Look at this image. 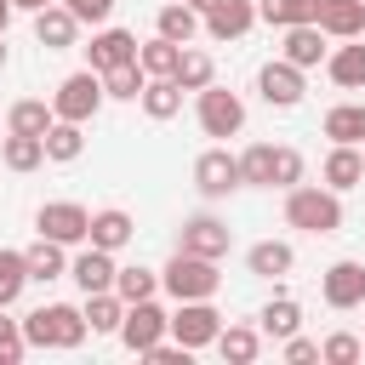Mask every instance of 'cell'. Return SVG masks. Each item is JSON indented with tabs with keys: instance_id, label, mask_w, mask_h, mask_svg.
Wrapping results in <instances>:
<instances>
[{
	"instance_id": "obj_35",
	"label": "cell",
	"mask_w": 365,
	"mask_h": 365,
	"mask_svg": "<svg viewBox=\"0 0 365 365\" xmlns=\"http://www.w3.org/2000/svg\"><path fill=\"white\" fill-rule=\"evenodd\" d=\"M211 74H217V68H211V57H205V51H194V46H182V57H177L171 80H177L182 91H205V86H211Z\"/></svg>"
},
{
	"instance_id": "obj_30",
	"label": "cell",
	"mask_w": 365,
	"mask_h": 365,
	"mask_svg": "<svg viewBox=\"0 0 365 365\" xmlns=\"http://www.w3.org/2000/svg\"><path fill=\"white\" fill-rule=\"evenodd\" d=\"M57 114H51V103H40V97H23V103H11V114H6V131H23V137H46V125H51Z\"/></svg>"
},
{
	"instance_id": "obj_42",
	"label": "cell",
	"mask_w": 365,
	"mask_h": 365,
	"mask_svg": "<svg viewBox=\"0 0 365 365\" xmlns=\"http://www.w3.org/2000/svg\"><path fill=\"white\" fill-rule=\"evenodd\" d=\"M23 348H29V342H23V325H17V319H6V308H0V365H17V359H23Z\"/></svg>"
},
{
	"instance_id": "obj_26",
	"label": "cell",
	"mask_w": 365,
	"mask_h": 365,
	"mask_svg": "<svg viewBox=\"0 0 365 365\" xmlns=\"http://www.w3.org/2000/svg\"><path fill=\"white\" fill-rule=\"evenodd\" d=\"M325 137H331V143L365 148V103H336V108L325 114Z\"/></svg>"
},
{
	"instance_id": "obj_48",
	"label": "cell",
	"mask_w": 365,
	"mask_h": 365,
	"mask_svg": "<svg viewBox=\"0 0 365 365\" xmlns=\"http://www.w3.org/2000/svg\"><path fill=\"white\" fill-rule=\"evenodd\" d=\"M188 6H194V11H200V17H205V11H211V6H217V0H188Z\"/></svg>"
},
{
	"instance_id": "obj_36",
	"label": "cell",
	"mask_w": 365,
	"mask_h": 365,
	"mask_svg": "<svg viewBox=\"0 0 365 365\" xmlns=\"http://www.w3.org/2000/svg\"><path fill=\"white\" fill-rule=\"evenodd\" d=\"M143 86H148L143 63H120V68H108V74H103V97H120V103H137V97H143Z\"/></svg>"
},
{
	"instance_id": "obj_44",
	"label": "cell",
	"mask_w": 365,
	"mask_h": 365,
	"mask_svg": "<svg viewBox=\"0 0 365 365\" xmlns=\"http://www.w3.org/2000/svg\"><path fill=\"white\" fill-rule=\"evenodd\" d=\"M80 23H108V11H114V0H63Z\"/></svg>"
},
{
	"instance_id": "obj_43",
	"label": "cell",
	"mask_w": 365,
	"mask_h": 365,
	"mask_svg": "<svg viewBox=\"0 0 365 365\" xmlns=\"http://www.w3.org/2000/svg\"><path fill=\"white\" fill-rule=\"evenodd\" d=\"M143 359H148V365H188V348H182V342H165V336H160V342H154V348H148Z\"/></svg>"
},
{
	"instance_id": "obj_33",
	"label": "cell",
	"mask_w": 365,
	"mask_h": 365,
	"mask_svg": "<svg viewBox=\"0 0 365 365\" xmlns=\"http://www.w3.org/2000/svg\"><path fill=\"white\" fill-rule=\"evenodd\" d=\"M257 319H262V336H274V342H285L291 331H302V308H297L291 297H274Z\"/></svg>"
},
{
	"instance_id": "obj_15",
	"label": "cell",
	"mask_w": 365,
	"mask_h": 365,
	"mask_svg": "<svg viewBox=\"0 0 365 365\" xmlns=\"http://www.w3.org/2000/svg\"><path fill=\"white\" fill-rule=\"evenodd\" d=\"M200 23H205V34H211V40H240V34L257 23V6H251V0H217Z\"/></svg>"
},
{
	"instance_id": "obj_3",
	"label": "cell",
	"mask_w": 365,
	"mask_h": 365,
	"mask_svg": "<svg viewBox=\"0 0 365 365\" xmlns=\"http://www.w3.org/2000/svg\"><path fill=\"white\" fill-rule=\"evenodd\" d=\"M160 285L177 297V302H200V297H217L222 274H217V257H194V251H177L160 274Z\"/></svg>"
},
{
	"instance_id": "obj_17",
	"label": "cell",
	"mask_w": 365,
	"mask_h": 365,
	"mask_svg": "<svg viewBox=\"0 0 365 365\" xmlns=\"http://www.w3.org/2000/svg\"><path fill=\"white\" fill-rule=\"evenodd\" d=\"M325 188H336V194H348V188H359L365 182V154L354 148V143H336L331 154H325Z\"/></svg>"
},
{
	"instance_id": "obj_32",
	"label": "cell",
	"mask_w": 365,
	"mask_h": 365,
	"mask_svg": "<svg viewBox=\"0 0 365 365\" xmlns=\"http://www.w3.org/2000/svg\"><path fill=\"white\" fill-rule=\"evenodd\" d=\"M0 160H6V171H34V165L46 160V143L11 131V137H0Z\"/></svg>"
},
{
	"instance_id": "obj_22",
	"label": "cell",
	"mask_w": 365,
	"mask_h": 365,
	"mask_svg": "<svg viewBox=\"0 0 365 365\" xmlns=\"http://www.w3.org/2000/svg\"><path fill=\"white\" fill-rule=\"evenodd\" d=\"M40 143H46V160H57V165H68V160L86 154V131H80L74 120H51Z\"/></svg>"
},
{
	"instance_id": "obj_19",
	"label": "cell",
	"mask_w": 365,
	"mask_h": 365,
	"mask_svg": "<svg viewBox=\"0 0 365 365\" xmlns=\"http://www.w3.org/2000/svg\"><path fill=\"white\" fill-rule=\"evenodd\" d=\"M131 234H137V222H131L120 205H108V211H91V234H86V245L120 251V245H131Z\"/></svg>"
},
{
	"instance_id": "obj_41",
	"label": "cell",
	"mask_w": 365,
	"mask_h": 365,
	"mask_svg": "<svg viewBox=\"0 0 365 365\" xmlns=\"http://www.w3.org/2000/svg\"><path fill=\"white\" fill-rule=\"evenodd\" d=\"M365 348H359V336H348V331H336V336H325L319 342V359H331V365H354Z\"/></svg>"
},
{
	"instance_id": "obj_24",
	"label": "cell",
	"mask_w": 365,
	"mask_h": 365,
	"mask_svg": "<svg viewBox=\"0 0 365 365\" xmlns=\"http://www.w3.org/2000/svg\"><path fill=\"white\" fill-rule=\"evenodd\" d=\"M86 331H97V336H114L120 331V314H125V302L114 297V291H86Z\"/></svg>"
},
{
	"instance_id": "obj_39",
	"label": "cell",
	"mask_w": 365,
	"mask_h": 365,
	"mask_svg": "<svg viewBox=\"0 0 365 365\" xmlns=\"http://www.w3.org/2000/svg\"><path fill=\"white\" fill-rule=\"evenodd\" d=\"M240 182H251V188H268L274 182V148L268 143H257V148L240 154Z\"/></svg>"
},
{
	"instance_id": "obj_25",
	"label": "cell",
	"mask_w": 365,
	"mask_h": 365,
	"mask_svg": "<svg viewBox=\"0 0 365 365\" xmlns=\"http://www.w3.org/2000/svg\"><path fill=\"white\" fill-rule=\"evenodd\" d=\"M325 74H331L342 91H359V86H365V46H336V51H325Z\"/></svg>"
},
{
	"instance_id": "obj_11",
	"label": "cell",
	"mask_w": 365,
	"mask_h": 365,
	"mask_svg": "<svg viewBox=\"0 0 365 365\" xmlns=\"http://www.w3.org/2000/svg\"><path fill=\"white\" fill-rule=\"evenodd\" d=\"M319 297L331 302V308H359L365 302V262H331L325 274H319Z\"/></svg>"
},
{
	"instance_id": "obj_2",
	"label": "cell",
	"mask_w": 365,
	"mask_h": 365,
	"mask_svg": "<svg viewBox=\"0 0 365 365\" xmlns=\"http://www.w3.org/2000/svg\"><path fill=\"white\" fill-rule=\"evenodd\" d=\"M285 222L302 234H336L342 228V200L336 188H285Z\"/></svg>"
},
{
	"instance_id": "obj_49",
	"label": "cell",
	"mask_w": 365,
	"mask_h": 365,
	"mask_svg": "<svg viewBox=\"0 0 365 365\" xmlns=\"http://www.w3.org/2000/svg\"><path fill=\"white\" fill-rule=\"evenodd\" d=\"M0 68H6V34H0Z\"/></svg>"
},
{
	"instance_id": "obj_23",
	"label": "cell",
	"mask_w": 365,
	"mask_h": 365,
	"mask_svg": "<svg viewBox=\"0 0 365 365\" xmlns=\"http://www.w3.org/2000/svg\"><path fill=\"white\" fill-rule=\"evenodd\" d=\"M23 262H29V279H40V285L68 274V257H63V245H57V240H46V234H40V240L23 251Z\"/></svg>"
},
{
	"instance_id": "obj_38",
	"label": "cell",
	"mask_w": 365,
	"mask_h": 365,
	"mask_svg": "<svg viewBox=\"0 0 365 365\" xmlns=\"http://www.w3.org/2000/svg\"><path fill=\"white\" fill-rule=\"evenodd\" d=\"M23 285H29V262H23V251H0V308H11V302L23 297Z\"/></svg>"
},
{
	"instance_id": "obj_13",
	"label": "cell",
	"mask_w": 365,
	"mask_h": 365,
	"mask_svg": "<svg viewBox=\"0 0 365 365\" xmlns=\"http://www.w3.org/2000/svg\"><path fill=\"white\" fill-rule=\"evenodd\" d=\"M177 251H194V257H228V222H217L211 211L188 217V222H182Z\"/></svg>"
},
{
	"instance_id": "obj_4",
	"label": "cell",
	"mask_w": 365,
	"mask_h": 365,
	"mask_svg": "<svg viewBox=\"0 0 365 365\" xmlns=\"http://www.w3.org/2000/svg\"><path fill=\"white\" fill-rule=\"evenodd\" d=\"M97 108H103V74H97V68L68 74V80L57 86V97H51V114H57V120H74V125H86Z\"/></svg>"
},
{
	"instance_id": "obj_10",
	"label": "cell",
	"mask_w": 365,
	"mask_h": 365,
	"mask_svg": "<svg viewBox=\"0 0 365 365\" xmlns=\"http://www.w3.org/2000/svg\"><path fill=\"white\" fill-rule=\"evenodd\" d=\"M257 91H262V103H268V108H297L308 86H302V68H297V63L274 57V63H262V74H257Z\"/></svg>"
},
{
	"instance_id": "obj_9",
	"label": "cell",
	"mask_w": 365,
	"mask_h": 365,
	"mask_svg": "<svg viewBox=\"0 0 365 365\" xmlns=\"http://www.w3.org/2000/svg\"><path fill=\"white\" fill-rule=\"evenodd\" d=\"M240 125H245V103L222 86H205L200 91V131L205 137H234Z\"/></svg>"
},
{
	"instance_id": "obj_46",
	"label": "cell",
	"mask_w": 365,
	"mask_h": 365,
	"mask_svg": "<svg viewBox=\"0 0 365 365\" xmlns=\"http://www.w3.org/2000/svg\"><path fill=\"white\" fill-rule=\"evenodd\" d=\"M11 6H23V11H46V6H57V0H11Z\"/></svg>"
},
{
	"instance_id": "obj_27",
	"label": "cell",
	"mask_w": 365,
	"mask_h": 365,
	"mask_svg": "<svg viewBox=\"0 0 365 365\" xmlns=\"http://www.w3.org/2000/svg\"><path fill=\"white\" fill-rule=\"evenodd\" d=\"M154 29H160L165 40H177V46H188V40L200 34V11H194L188 0H171V6H160V17H154Z\"/></svg>"
},
{
	"instance_id": "obj_45",
	"label": "cell",
	"mask_w": 365,
	"mask_h": 365,
	"mask_svg": "<svg viewBox=\"0 0 365 365\" xmlns=\"http://www.w3.org/2000/svg\"><path fill=\"white\" fill-rule=\"evenodd\" d=\"M285 359H291V365H308V359H319V342H308V336L291 331V336H285Z\"/></svg>"
},
{
	"instance_id": "obj_28",
	"label": "cell",
	"mask_w": 365,
	"mask_h": 365,
	"mask_svg": "<svg viewBox=\"0 0 365 365\" xmlns=\"http://www.w3.org/2000/svg\"><path fill=\"white\" fill-rule=\"evenodd\" d=\"M137 103H143V114H148V120H171V114L182 108V86H177L171 74H160V80H148V86H143V97H137Z\"/></svg>"
},
{
	"instance_id": "obj_8",
	"label": "cell",
	"mask_w": 365,
	"mask_h": 365,
	"mask_svg": "<svg viewBox=\"0 0 365 365\" xmlns=\"http://www.w3.org/2000/svg\"><path fill=\"white\" fill-rule=\"evenodd\" d=\"M194 188H200L205 200H222V194L245 188V182H240V154H228V148H205V154L194 160Z\"/></svg>"
},
{
	"instance_id": "obj_21",
	"label": "cell",
	"mask_w": 365,
	"mask_h": 365,
	"mask_svg": "<svg viewBox=\"0 0 365 365\" xmlns=\"http://www.w3.org/2000/svg\"><path fill=\"white\" fill-rule=\"evenodd\" d=\"M291 262H297V251H291L285 240H262V245L245 251V268H251L257 279H279V274H291Z\"/></svg>"
},
{
	"instance_id": "obj_34",
	"label": "cell",
	"mask_w": 365,
	"mask_h": 365,
	"mask_svg": "<svg viewBox=\"0 0 365 365\" xmlns=\"http://www.w3.org/2000/svg\"><path fill=\"white\" fill-rule=\"evenodd\" d=\"M177 57H182V46H177V40H165V34H154L148 46H137V63H143V74H148V80L171 74V68H177Z\"/></svg>"
},
{
	"instance_id": "obj_37",
	"label": "cell",
	"mask_w": 365,
	"mask_h": 365,
	"mask_svg": "<svg viewBox=\"0 0 365 365\" xmlns=\"http://www.w3.org/2000/svg\"><path fill=\"white\" fill-rule=\"evenodd\" d=\"M154 291H160V274H154V268H143V262H137V268H114V297H120V302H143V297H154Z\"/></svg>"
},
{
	"instance_id": "obj_31",
	"label": "cell",
	"mask_w": 365,
	"mask_h": 365,
	"mask_svg": "<svg viewBox=\"0 0 365 365\" xmlns=\"http://www.w3.org/2000/svg\"><path fill=\"white\" fill-rule=\"evenodd\" d=\"M257 17H262V23H274V29L314 23V17H319V0H257Z\"/></svg>"
},
{
	"instance_id": "obj_20",
	"label": "cell",
	"mask_w": 365,
	"mask_h": 365,
	"mask_svg": "<svg viewBox=\"0 0 365 365\" xmlns=\"http://www.w3.org/2000/svg\"><path fill=\"white\" fill-rule=\"evenodd\" d=\"M285 63H297V68H314V63H325V40H319V23H291L285 29V51H279Z\"/></svg>"
},
{
	"instance_id": "obj_6",
	"label": "cell",
	"mask_w": 365,
	"mask_h": 365,
	"mask_svg": "<svg viewBox=\"0 0 365 365\" xmlns=\"http://www.w3.org/2000/svg\"><path fill=\"white\" fill-rule=\"evenodd\" d=\"M34 228H40L46 240H57V245H86V234H91V211L74 205V200H46V205L34 211Z\"/></svg>"
},
{
	"instance_id": "obj_14",
	"label": "cell",
	"mask_w": 365,
	"mask_h": 365,
	"mask_svg": "<svg viewBox=\"0 0 365 365\" xmlns=\"http://www.w3.org/2000/svg\"><path fill=\"white\" fill-rule=\"evenodd\" d=\"M74 34H80V17L57 0V6H46V11H34V40L46 46V51H68L74 46Z\"/></svg>"
},
{
	"instance_id": "obj_40",
	"label": "cell",
	"mask_w": 365,
	"mask_h": 365,
	"mask_svg": "<svg viewBox=\"0 0 365 365\" xmlns=\"http://www.w3.org/2000/svg\"><path fill=\"white\" fill-rule=\"evenodd\" d=\"M302 182V154L297 148H274V182L268 188H297Z\"/></svg>"
},
{
	"instance_id": "obj_47",
	"label": "cell",
	"mask_w": 365,
	"mask_h": 365,
	"mask_svg": "<svg viewBox=\"0 0 365 365\" xmlns=\"http://www.w3.org/2000/svg\"><path fill=\"white\" fill-rule=\"evenodd\" d=\"M11 11H17V6H11V0H0V34H6V23H11Z\"/></svg>"
},
{
	"instance_id": "obj_50",
	"label": "cell",
	"mask_w": 365,
	"mask_h": 365,
	"mask_svg": "<svg viewBox=\"0 0 365 365\" xmlns=\"http://www.w3.org/2000/svg\"><path fill=\"white\" fill-rule=\"evenodd\" d=\"M359 348H365V342H359ZM359 359H365V354H359Z\"/></svg>"
},
{
	"instance_id": "obj_1",
	"label": "cell",
	"mask_w": 365,
	"mask_h": 365,
	"mask_svg": "<svg viewBox=\"0 0 365 365\" xmlns=\"http://www.w3.org/2000/svg\"><path fill=\"white\" fill-rule=\"evenodd\" d=\"M17 325H23V342L29 348H80L86 342V314L68 308V302H46V308H34Z\"/></svg>"
},
{
	"instance_id": "obj_5",
	"label": "cell",
	"mask_w": 365,
	"mask_h": 365,
	"mask_svg": "<svg viewBox=\"0 0 365 365\" xmlns=\"http://www.w3.org/2000/svg\"><path fill=\"white\" fill-rule=\"evenodd\" d=\"M165 325H171V314L154 302V297H143V302H125V314H120V342L131 348V354H148L160 336H165Z\"/></svg>"
},
{
	"instance_id": "obj_29",
	"label": "cell",
	"mask_w": 365,
	"mask_h": 365,
	"mask_svg": "<svg viewBox=\"0 0 365 365\" xmlns=\"http://www.w3.org/2000/svg\"><path fill=\"white\" fill-rule=\"evenodd\" d=\"M217 354H222L228 365H251V359L262 354V336H257L251 325H222V331H217Z\"/></svg>"
},
{
	"instance_id": "obj_7",
	"label": "cell",
	"mask_w": 365,
	"mask_h": 365,
	"mask_svg": "<svg viewBox=\"0 0 365 365\" xmlns=\"http://www.w3.org/2000/svg\"><path fill=\"white\" fill-rule=\"evenodd\" d=\"M165 331L194 354V348H211V342H217L222 314L211 308V297H200V302H177V314H171V325H165Z\"/></svg>"
},
{
	"instance_id": "obj_16",
	"label": "cell",
	"mask_w": 365,
	"mask_h": 365,
	"mask_svg": "<svg viewBox=\"0 0 365 365\" xmlns=\"http://www.w3.org/2000/svg\"><path fill=\"white\" fill-rule=\"evenodd\" d=\"M319 34H336V40H359L365 34V0H319Z\"/></svg>"
},
{
	"instance_id": "obj_18",
	"label": "cell",
	"mask_w": 365,
	"mask_h": 365,
	"mask_svg": "<svg viewBox=\"0 0 365 365\" xmlns=\"http://www.w3.org/2000/svg\"><path fill=\"white\" fill-rule=\"evenodd\" d=\"M68 274H74V285H80V291H114V251L86 245V251L68 262Z\"/></svg>"
},
{
	"instance_id": "obj_12",
	"label": "cell",
	"mask_w": 365,
	"mask_h": 365,
	"mask_svg": "<svg viewBox=\"0 0 365 365\" xmlns=\"http://www.w3.org/2000/svg\"><path fill=\"white\" fill-rule=\"evenodd\" d=\"M86 57H91L97 74H108V68H120V63H137V34H131V29H97L91 46H86Z\"/></svg>"
}]
</instances>
